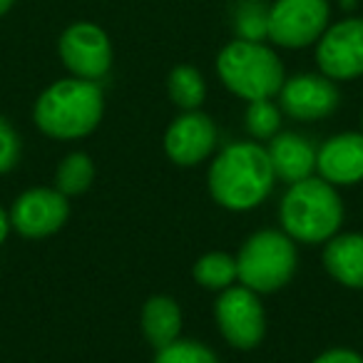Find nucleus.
<instances>
[{
	"instance_id": "5",
	"label": "nucleus",
	"mask_w": 363,
	"mask_h": 363,
	"mask_svg": "<svg viewBox=\"0 0 363 363\" xmlns=\"http://www.w3.org/2000/svg\"><path fill=\"white\" fill-rule=\"evenodd\" d=\"M296 244L286 232L264 229L244 242L237 254L242 286L257 294H274L291 281L296 272Z\"/></svg>"
},
{
	"instance_id": "23",
	"label": "nucleus",
	"mask_w": 363,
	"mask_h": 363,
	"mask_svg": "<svg viewBox=\"0 0 363 363\" xmlns=\"http://www.w3.org/2000/svg\"><path fill=\"white\" fill-rule=\"evenodd\" d=\"M311 363H363V356L351 348H328L321 356H316Z\"/></svg>"
},
{
	"instance_id": "12",
	"label": "nucleus",
	"mask_w": 363,
	"mask_h": 363,
	"mask_svg": "<svg viewBox=\"0 0 363 363\" xmlns=\"http://www.w3.org/2000/svg\"><path fill=\"white\" fill-rule=\"evenodd\" d=\"M217 147V125L204 112H182L164 135V152L174 164L194 167Z\"/></svg>"
},
{
	"instance_id": "25",
	"label": "nucleus",
	"mask_w": 363,
	"mask_h": 363,
	"mask_svg": "<svg viewBox=\"0 0 363 363\" xmlns=\"http://www.w3.org/2000/svg\"><path fill=\"white\" fill-rule=\"evenodd\" d=\"M13 3H16V0H0V18H3L8 11H11V8H13Z\"/></svg>"
},
{
	"instance_id": "18",
	"label": "nucleus",
	"mask_w": 363,
	"mask_h": 363,
	"mask_svg": "<svg viewBox=\"0 0 363 363\" xmlns=\"http://www.w3.org/2000/svg\"><path fill=\"white\" fill-rule=\"evenodd\" d=\"M192 274L194 281L199 286L209 289V291H224V289L234 286V281H239L237 259L224 252H209L204 257H199Z\"/></svg>"
},
{
	"instance_id": "13",
	"label": "nucleus",
	"mask_w": 363,
	"mask_h": 363,
	"mask_svg": "<svg viewBox=\"0 0 363 363\" xmlns=\"http://www.w3.org/2000/svg\"><path fill=\"white\" fill-rule=\"evenodd\" d=\"M316 172L333 187H348L363 182V135L343 132L316 150Z\"/></svg>"
},
{
	"instance_id": "15",
	"label": "nucleus",
	"mask_w": 363,
	"mask_h": 363,
	"mask_svg": "<svg viewBox=\"0 0 363 363\" xmlns=\"http://www.w3.org/2000/svg\"><path fill=\"white\" fill-rule=\"evenodd\" d=\"M323 267L343 286L363 289V234H336L328 239Z\"/></svg>"
},
{
	"instance_id": "9",
	"label": "nucleus",
	"mask_w": 363,
	"mask_h": 363,
	"mask_svg": "<svg viewBox=\"0 0 363 363\" xmlns=\"http://www.w3.org/2000/svg\"><path fill=\"white\" fill-rule=\"evenodd\" d=\"M316 65L331 80L363 75V18H348L326 28L316 43Z\"/></svg>"
},
{
	"instance_id": "17",
	"label": "nucleus",
	"mask_w": 363,
	"mask_h": 363,
	"mask_svg": "<svg viewBox=\"0 0 363 363\" xmlns=\"http://www.w3.org/2000/svg\"><path fill=\"white\" fill-rule=\"evenodd\" d=\"M169 97L179 110L192 112L199 110L207 97V82H204L202 72L192 65H177L169 72V82H167Z\"/></svg>"
},
{
	"instance_id": "1",
	"label": "nucleus",
	"mask_w": 363,
	"mask_h": 363,
	"mask_svg": "<svg viewBox=\"0 0 363 363\" xmlns=\"http://www.w3.org/2000/svg\"><path fill=\"white\" fill-rule=\"evenodd\" d=\"M274 174L267 147L257 142H234L224 147L209 167V192L229 212H249L272 194Z\"/></svg>"
},
{
	"instance_id": "6",
	"label": "nucleus",
	"mask_w": 363,
	"mask_h": 363,
	"mask_svg": "<svg viewBox=\"0 0 363 363\" xmlns=\"http://www.w3.org/2000/svg\"><path fill=\"white\" fill-rule=\"evenodd\" d=\"M328 16V0H274L267 11V38L289 50L313 45L326 33Z\"/></svg>"
},
{
	"instance_id": "10",
	"label": "nucleus",
	"mask_w": 363,
	"mask_h": 363,
	"mask_svg": "<svg viewBox=\"0 0 363 363\" xmlns=\"http://www.w3.org/2000/svg\"><path fill=\"white\" fill-rule=\"evenodd\" d=\"M8 217H11V227L21 237L43 239L65 227L70 217V204L65 194H60L57 189L33 187L13 202Z\"/></svg>"
},
{
	"instance_id": "14",
	"label": "nucleus",
	"mask_w": 363,
	"mask_h": 363,
	"mask_svg": "<svg viewBox=\"0 0 363 363\" xmlns=\"http://www.w3.org/2000/svg\"><path fill=\"white\" fill-rule=\"evenodd\" d=\"M267 152L277 179H284L289 184L313 177V172H316V150L301 135L279 132V135L272 137Z\"/></svg>"
},
{
	"instance_id": "21",
	"label": "nucleus",
	"mask_w": 363,
	"mask_h": 363,
	"mask_svg": "<svg viewBox=\"0 0 363 363\" xmlns=\"http://www.w3.org/2000/svg\"><path fill=\"white\" fill-rule=\"evenodd\" d=\"M279 125H281V112H279V107L272 100L249 102L247 130L257 140H272L274 135H279Z\"/></svg>"
},
{
	"instance_id": "19",
	"label": "nucleus",
	"mask_w": 363,
	"mask_h": 363,
	"mask_svg": "<svg viewBox=\"0 0 363 363\" xmlns=\"http://www.w3.org/2000/svg\"><path fill=\"white\" fill-rule=\"evenodd\" d=\"M95 182V164L85 152H72L57 164L55 169V189L65 197L85 194Z\"/></svg>"
},
{
	"instance_id": "7",
	"label": "nucleus",
	"mask_w": 363,
	"mask_h": 363,
	"mask_svg": "<svg viewBox=\"0 0 363 363\" xmlns=\"http://www.w3.org/2000/svg\"><path fill=\"white\" fill-rule=\"evenodd\" d=\"M214 321L229 346L239 351H252L267 333V316L259 294L247 286H229L219 291L214 303Z\"/></svg>"
},
{
	"instance_id": "16",
	"label": "nucleus",
	"mask_w": 363,
	"mask_h": 363,
	"mask_svg": "<svg viewBox=\"0 0 363 363\" xmlns=\"http://www.w3.org/2000/svg\"><path fill=\"white\" fill-rule=\"evenodd\" d=\"M182 308L169 296H152L142 306V333L155 348L169 346L179 338Z\"/></svg>"
},
{
	"instance_id": "2",
	"label": "nucleus",
	"mask_w": 363,
	"mask_h": 363,
	"mask_svg": "<svg viewBox=\"0 0 363 363\" xmlns=\"http://www.w3.org/2000/svg\"><path fill=\"white\" fill-rule=\"evenodd\" d=\"M105 97L97 82L82 77L52 82L35 100L33 120L52 140H82L100 125Z\"/></svg>"
},
{
	"instance_id": "11",
	"label": "nucleus",
	"mask_w": 363,
	"mask_h": 363,
	"mask_svg": "<svg viewBox=\"0 0 363 363\" xmlns=\"http://www.w3.org/2000/svg\"><path fill=\"white\" fill-rule=\"evenodd\" d=\"M281 110L294 120L313 122L328 117L341 102L338 87L326 75H294L284 82L281 92Z\"/></svg>"
},
{
	"instance_id": "4",
	"label": "nucleus",
	"mask_w": 363,
	"mask_h": 363,
	"mask_svg": "<svg viewBox=\"0 0 363 363\" xmlns=\"http://www.w3.org/2000/svg\"><path fill=\"white\" fill-rule=\"evenodd\" d=\"M217 72L224 87L247 102L272 100L286 82L284 62L262 40L237 38L217 55Z\"/></svg>"
},
{
	"instance_id": "8",
	"label": "nucleus",
	"mask_w": 363,
	"mask_h": 363,
	"mask_svg": "<svg viewBox=\"0 0 363 363\" xmlns=\"http://www.w3.org/2000/svg\"><path fill=\"white\" fill-rule=\"evenodd\" d=\"M62 65L72 77L97 82L112 67V45L107 33L95 23H75L60 35L57 43Z\"/></svg>"
},
{
	"instance_id": "26",
	"label": "nucleus",
	"mask_w": 363,
	"mask_h": 363,
	"mask_svg": "<svg viewBox=\"0 0 363 363\" xmlns=\"http://www.w3.org/2000/svg\"><path fill=\"white\" fill-rule=\"evenodd\" d=\"M341 3H343V6H348V8L353 6V0H341Z\"/></svg>"
},
{
	"instance_id": "22",
	"label": "nucleus",
	"mask_w": 363,
	"mask_h": 363,
	"mask_svg": "<svg viewBox=\"0 0 363 363\" xmlns=\"http://www.w3.org/2000/svg\"><path fill=\"white\" fill-rule=\"evenodd\" d=\"M21 152L23 145L16 127L6 117H0V174H8L21 162Z\"/></svg>"
},
{
	"instance_id": "24",
	"label": "nucleus",
	"mask_w": 363,
	"mask_h": 363,
	"mask_svg": "<svg viewBox=\"0 0 363 363\" xmlns=\"http://www.w3.org/2000/svg\"><path fill=\"white\" fill-rule=\"evenodd\" d=\"M11 217L6 214V209L0 207V244L6 242V237H8V232H11Z\"/></svg>"
},
{
	"instance_id": "3",
	"label": "nucleus",
	"mask_w": 363,
	"mask_h": 363,
	"mask_svg": "<svg viewBox=\"0 0 363 363\" xmlns=\"http://www.w3.org/2000/svg\"><path fill=\"white\" fill-rule=\"evenodd\" d=\"M281 227L294 242L321 244L336 237L343 224V202L333 184L321 177H306L286 189L279 209Z\"/></svg>"
},
{
	"instance_id": "20",
	"label": "nucleus",
	"mask_w": 363,
	"mask_h": 363,
	"mask_svg": "<svg viewBox=\"0 0 363 363\" xmlns=\"http://www.w3.org/2000/svg\"><path fill=\"white\" fill-rule=\"evenodd\" d=\"M155 363H219V361H217V353L209 346H204V343L177 338L169 346L157 348Z\"/></svg>"
}]
</instances>
